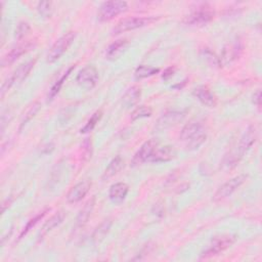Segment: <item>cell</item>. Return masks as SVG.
Segmentation results:
<instances>
[{
    "instance_id": "obj_19",
    "label": "cell",
    "mask_w": 262,
    "mask_h": 262,
    "mask_svg": "<svg viewBox=\"0 0 262 262\" xmlns=\"http://www.w3.org/2000/svg\"><path fill=\"white\" fill-rule=\"evenodd\" d=\"M202 132H204L202 123H200L198 121H192L183 126V128L181 129V132H180L179 138L182 141L186 142Z\"/></svg>"
},
{
    "instance_id": "obj_31",
    "label": "cell",
    "mask_w": 262,
    "mask_h": 262,
    "mask_svg": "<svg viewBox=\"0 0 262 262\" xmlns=\"http://www.w3.org/2000/svg\"><path fill=\"white\" fill-rule=\"evenodd\" d=\"M30 31H31L30 25H29L27 21H20V23L17 25L16 29H15V35H14V37H15V39H16L17 41H20L21 39H24V38L30 33Z\"/></svg>"
},
{
    "instance_id": "obj_23",
    "label": "cell",
    "mask_w": 262,
    "mask_h": 262,
    "mask_svg": "<svg viewBox=\"0 0 262 262\" xmlns=\"http://www.w3.org/2000/svg\"><path fill=\"white\" fill-rule=\"evenodd\" d=\"M112 224H113V222H112L111 219H105V220H103V221L94 229V231H93V233H92V236H91L92 242H93L94 244L100 243V242L105 237V235L108 233V231H110V229H111V227H112Z\"/></svg>"
},
{
    "instance_id": "obj_22",
    "label": "cell",
    "mask_w": 262,
    "mask_h": 262,
    "mask_svg": "<svg viewBox=\"0 0 262 262\" xmlns=\"http://www.w3.org/2000/svg\"><path fill=\"white\" fill-rule=\"evenodd\" d=\"M124 166V160L122 159L121 156H117L115 157L108 164V166L105 168L102 176H101V179L102 180H107L112 177H114L115 175H117L120 170L123 168Z\"/></svg>"
},
{
    "instance_id": "obj_28",
    "label": "cell",
    "mask_w": 262,
    "mask_h": 262,
    "mask_svg": "<svg viewBox=\"0 0 262 262\" xmlns=\"http://www.w3.org/2000/svg\"><path fill=\"white\" fill-rule=\"evenodd\" d=\"M102 117V112L99 110V111H96L91 117L90 119L87 121V123L85 124V126L83 128H81L80 132L81 133H88L90 131L93 130V128L96 126V124L99 122V120L101 119Z\"/></svg>"
},
{
    "instance_id": "obj_24",
    "label": "cell",
    "mask_w": 262,
    "mask_h": 262,
    "mask_svg": "<svg viewBox=\"0 0 262 262\" xmlns=\"http://www.w3.org/2000/svg\"><path fill=\"white\" fill-rule=\"evenodd\" d=\"M75 69V66H71L69 69H68V71L52 85V87H51V89L49 90V93H48V96H47V98H48V101H50V100H52L54 97H55V95H57V93L60 91V89H61V87H62V85H63V83L66 82V80L68 79V77L70 76V74L72 73V71Z\"/></svg>"
},
{
    "instance_id": "obj_9",
    "label": "cell",
    "mask_w": 262,
    "mask_h": 262,
    "mask_svg": "<svg viewBox=\"0 0 262 262\" xmlns=\"http://www.w3.org/2000/svg\"><path fill=\"white\" fill-rule=\"evenodd\" d=\"M214 15L215 13L212 9H210V7L203 6V7H199V9L188 14L185 17L184 23L190 26H202L210 23L214 18Z\"/></svg>"
},
{
    "instance_id": "obj_10",
    "label": "cell",
    "mask_w": 262,
    "mask_h": 262,
    "mask_svg": "<svg viewBox=\"0 0 262 262\" xmlns=\"http://www.w3.org/2000/svg\"><path fill=\"white\" fill-rule=\"evenodd\" d=\"M184 116V113L180 111H168L158 119L155 129L157 131H163L174 127L183 120Z\"/></svg>"
},
{
    "instance_id": "obj_26",
    "label": "cell",
    "mask_w": 262,
    "mask_h": 262,
    "mask_svg": "<svg viewBox=\"0 0 262 262\" xmlns=\"http://www.w3.org/2000/svg\"><path fill=\"white\" fill-rule=\"evenodd\" d=\"M40 108H41V103L39 102V101H35L31 106H30V108L27 111V113L25 114V117L23 118V120H21V122H20V124H19V128H18V131L20 132L23 129H24V127L36 116V114L40 111Z\"/></svg>"
},
{
    "instance_id": "obj_13",
    "label": "cell",
    "mask_w": 262,
    "mask_h": 262,
    "mask_svg": "<svg viewBox=\"0 0 262 262\" xmlns=\"http://www.w3.org/2000/svg\"><path fill=\"white\" fill-rule=\"evenodd\" d=\"M35 45L33 44V42H26L23 44H19L17 46H15L14 48H12L9 52H7L1 60V66L2 68L8 67L10 64H12L16 59H18L21 55H24L25 53H27L28 51H30Z\"/></svg>"
},
{
    "instance_id": "obj_7",
    "label": "cell",
    "mask_w": 262,
    "mask_h": 262,
    "mask_svg": "<svg viewBox=\"0 0 262 262\" xmlns=\"http://www.w3.org/2000/svg\"><path fill=\"white\" fill-rule=\"evenodd\" d=\"M248 178L247 174H239L229 180H227L226 182H224L214 193L213 200L214 201H221L227 196H229L230 194H232L242 184H244L246 182Z\"/></svg>"
},
{
    "instance_id": "obj_6",
    "label": "cell",
    "mask_w": 262,
    "mask_h": 262,
    "mask_svg": "<svg viewBox=\"0 0 262 262\" xmlns=\"http://www.w3.org/2000/svg\"><path fill=\"white\" fill-rule=\"evenodd\" d=\"M127 9H128V3L126 1H121V0L106 1L100 5L97 12V17L100 21H106L127 11Z\"/></svg>"
},
{
    "instance_id": "obj_16",
    "label": "cell",
    "mask_w": 262,
    "mask_h": 262,
    "mask_svg": "<svg viewBox=\"0 0 262 262\" xmlns=\"http://www.w3.org/2000/svg\"><path fill=\"white\" fill-rule=\"evenodd\" d=\"M129 192V186L125 182H117L111 185L108 190V198L115 204L122 203Z\"/></svg>"
},
{
    "instance_id": "obj_12",
    "label": "cell",
    "mask_w": 262,
    "mask_h": 262,
    "mask_svg": "<svg viewBox=\"0 0 262 262\" xmlns=\"http://www.w3.org/2000/svg\"><path fill=\"white\" fill-rule=\"evenodd\" d=\"M91 181L83 180L75 184L67 193V202L70 204H76L82 201L91 188Z\"/></svg>"
},
{
    "instance_id": "obj_36",
    "label": "cell",
    "mask_w": 262,
    "mask_h": 262,
    "mask_svg": "<svg viewBox=\"0 0 262 262\" xmlns=\"http://www.w3.org/2000/svg\"><path fill=\"white\" fill-rule=\"evenodd\" d=\"M253 102H254V104L257 105V107L260 108V106H261V91L260 90H258L256 93H254Z\"/></svg>"
},
{
    "instance_id": "obj_15",
    "label": "cell",
    "mask_w": 262,
    "mask_h": 262,
    "mask_svg": "<svg viewBox=\"0 0 262 262\" xmlns=\"http://www.w3.org/2000/svg\"><path fill=\"white\" fill-rule=\"evenodd\" d=\"M192 94L196 99L204 105L208 107H215L217 105V99L216 96L213 94V92L207 87V86H199L193 89Z\"/></svg>"
},
{
    "instance_id": "obj_4",
    "label": "cell",
    "mask_w": 262,
    "mask_h": 262,
    "mask_svg": "<svg viewBox=\"0 0 262 262\" xmlns=\"http://www.w3.org/2000/svg\"><path fill=\"white\" fill-rule=\"evenodd\" d=\"M75 38H76V33L73 31L68 32L64 35H62L60 38H58L47 53V56H46L47 62L53 63L57 61L62 56V54L69 49V47L71 46Z\"/></svg>"
},
{
    "instance_id": "obj_25",
    "label": "cell",
    "mask_w": 262,
    "mask_h": 262,
    "mask_svg": "<svg viewBox=\"0 0 262 262\" xmlns=\"http://www.w3.org/2000/svg\"><path fill=\"white\" fill-rule=\"evenodd\" d=\"M159 72H160L159 68L141 64L136 68V70L134 72V77L136 80H141V79H145L150 76H154V75L158 74Z\"/></svg>"
},
{
    "instance_id": "obj_34",
    "label": "cell",
    "mask_w": 262,
    "mask_h": 262,
    "mask_svg": "<svg viewBox=\"0 0 262 262\" xmlns=\"http://www.w3.org/2000/svg\"><path fill=\"white\" fill-rule=\"evenodd\" d=\"M82 150H83V156L82 158L85 160V161H88L90 158H91V154H92V144H91V140L89 138H87L83 145H82Z\"/></svg>"
},
{
    "instance_id": "obj_35",
    "label": "cell",
    "mask_w": 262,
    "mask_h": 262,
    "mask_svg": "<svg viewBox=\"0 0 262 262\" xmlns=\"http://www.w3.org/2000/svg\"><path fill=\"white\" fill-rule=\"evenodd\" d=\"M174 73H175V68H174V67H169V68H167V69L164 71V73H163V75H162V78H163L165 81H167V80H169V79L174 75Z\"/></svg>"
},
{
    "instance_id": "obj_3",
    "label": "cell",
    "mask_w": 262,
    "mask_h": 262,
    "mask_svg": "<svg viewBox=\"0 0 262 262\" xmlns=\"http://www.w3.org/2000/svg\"><path fill=\"white\" fill-rule=\"evenodd\" d=\"M236 241V236L233 234H222L219 236H215L210 246L201 254V259L211 258L213 256H217L223 251L230 248Z\"/></svg>"
},
{
    "instance_id": "obj_11",
    "label": "cell",
    "mask_w": 262,
    "mask_h": 262,
    "mask_svg": "<svg viewBox=\"0 0 262 262\" xmlns=\"http://www.w3.org/2000/svg\"><path fill=\"white\" fill-rule=\"evenodd\" d=\"M159 145V141L157 139H150L145 141L140 147L139 149L135 152L132 161H131V166L135 167L138 166L144 162H147L149 157L151 156L152 151L155 150V148Z\"/></svg>"
},
{
    "instance_id": "obj_14",
    "label": "cell",
    "mask_w": 262,
    "mask_h": 262,
    "mask_svg": "<svg viewBox=\"0 0 262 262\" xmlns=\"http://www.w3.org/2000/svg\"><path fill=\"white\" fill-rule=\"evenodd\" d=\"M176 156V151L173 146L165 145V146H157L149 157L147 162L152 163H164L173 160Z\"/></svg>"
},
{
    "instance_id": "obj_5",
    "label": "cell",
    "mask_w": 262,
    "mask_h": 262,
    "mask_svg": "<svg viewBox=\"0 0 262 262\" xmlns=\"http://www.w3.org/2000/svg\"><path fill=\"white\" fill-rule=\"evenodd\" d=\"M37 61V58L30 59L24 63H21L12 74L9 76L2 84L1 86V97L4 96V94L16 83L21 82L24 79L27 78V76L30 74L32 69L34 68L35 63Z\"/></svg>"
},
{
    "instance_id": "obj_29",
    "label": "cell",
    "mask_w": 262,
    "mask_h": 262,
    "mask_svg": "<svg viewBox=\"0 0 262 262\" xmlns=\"http://www.w3.org/2000/svg\"><path fill=\"white\" fill-rule=\"evenodd\" d=\"M151 114H152L151 107L146 106V105H139L132 111L131 120L134 121V120L141 119V118H147V117H150Z\"/></svg>"
},
{
    "instance_id": "obj_20",
    "label": "cell",
    "mask_w": 262,
    "mask_h": 262,
    "mask_svg": "<svg viewBox=\"0 0 262 262\" xmlns=\"http://www.w3.org/2000/svg\"><path fill=\"white\" fill-rule=\"evenodd\" d=\"M66 214L63 211H58L54 215H52L42 226L40 232H39V239L43 238L46 234H48L51 230H53L56 226H58L64 219Z\"/></svg>"
},
{
    "instance_id": "obj_17",
    "label": "cell",
    "mask_w": 262,
    "mask_h": 262,
    "mask_svg": "<svg viewBox=\"0 0 262 262\" xmlns=\"http://www.w3.org/2000/svg\"><path fill=\"white\" fill-rule=\"evenodd\" d=\"M128 47L127 39H118L113 42L106 49L105 58L108 60H116L126 51Z\"/></svg>"
},
{
    "instance_id": "obj_18",
    "label": "cell",
    "mask_w": 262,
    "mask_h": 262,
    "mask_svg": "<svg viewBox=\"0 0 262 262\" xmlns=\"http://www.w3.org/2000/svg\"><path fill=\"white\" fill-rule=\"evenodd\" d=\"M94 206H95V196H92L85 203L83 208L79 211L77 218H76L75 228H82L87 223L89 217L92 214Z\"/></svg>"
},
{
    "instance_id": "obj_32",
    "label": "cell",
    "mask_w": 262,
    "mask_h": 262,
    "mask_svg": "<svg viewBox=\"0 0 262 262\" xmlns=\"http://www.w3.org/2000/svg\"><path fill=\"white\" fill-rule=\"evenodd\" d=\"M37 10L43 17H50L52 15V3L48 1H42L38 3Z\"/></svg>"
},
{
    "instance_id": "obj_8",
    "label": "cell",
    "mask_w": 262,
    "mask_h": 262,
    "mask_svg": "<svg viewBox=\"0 0 262 262\" xmlns=\"http://www.w3.org/2000/svg\"><path fill=\"white\" fill-rule=\"evenodd\" d=\"M76 81L78 85L86 90L92 89L98 81V72L92 64H87L77 75Z\"/></svg>"
},
{
    "instance_id": "obj_2",
    "label": "cell",
    "mask_w": 262,
    "mask_h": 262,
    "mask_svg": "<svg viewBox=\"0 0 262 262\" xmlns=\"http://www.w3.org/2000/svg\"><path fill=\"white\" fill-rule=\"evenodd\" d=\"M160 19V16H132V17H125L118 21V24L113 29V35H119L128 31H133L148 25L154 24Z\"/></svg>"
},
{
    "instance_id": "obj_27",
    "label": "cell",
    "mask_w": 262,
    "mask_h": 262,
    "mask_svg": "<svg viewBox=\"0 0 262 262\" xmlns=\"http://www.w3.org/2000/svg\"><path fill=\"white\" fill-rule=\"evenodd\" d=\"M50 211V209H45V210H43L42 212H40V213H38L34 218H32L28 223H27V225L24 227V229L21 230V232L19 233V235H18V239H21L46 214H47V212H49Z\"/></svg>"
},
{
    "instance_id": "obj_30",
    "label": "cell",
    "mask_w": 262,
    "mask_h": 262,
    "mask_svg": "<svg viewBox=\"0 0 262 262\" xmlns=\"http://www.w3.org/2000/svg\"><path fill=\"white\" fill-rule=\"evenodd\" d=\"M206 139H207V134L205 132H202L199 135H196L193 138H191L190 140L186 141V145L185 146H186V148L188 150H195L206 141Z\"/></svg>"
},
{
    "instance_id": "obj_21",
    "label": "cell",
    "mask_w": 262,
    "mask_h": 262,
    "mask_svg": "<svg viewBox=\"0 0 262 262\" xmlns=\"http://www.w3.org/2000/svg\"><path fill=\"white\" fill-rule=\"evenodd\" d=\"M141 96V89L140 87L134 85L129 87L126 92L122 96V104L125 107H131L135 105Z\"/></svg>"
},
{
    "instance_id": "obj_33",
    "label": "cell",
    "mask_w": 262,
    "mask_h": 262,
    "mask_svg": "<svg viewBox=\"0 0 262 262\" xmlns=\"http://www.w3.org/2000/svg\"><path fill=\"white\" fill-rule=\"evenodd\" d=\"M202 53H203L204 58H205L210 64H212V66H219V64H220L219 58H218L212 51H210L209 49H204V50L202 51Z\"/></svg>"
},
{
    "instance_id": "obj_1",
    "label": "cell",
    "mask_w": 262,
    "mask_h": 262,
    "mask_svg": "<svg viewBox=\"0 0 262 262\" xmlns=\"http://www.w3.org/2000/svg\"><path fill=\"white\" fill-rule=\"evenodd\" d=\"M257 138V131L254 126H249L239 138L238 144L231 149L223 159V165L226 168H232L243 159L245 154L255 143Z\"/></svg>"
}]
</instances>
